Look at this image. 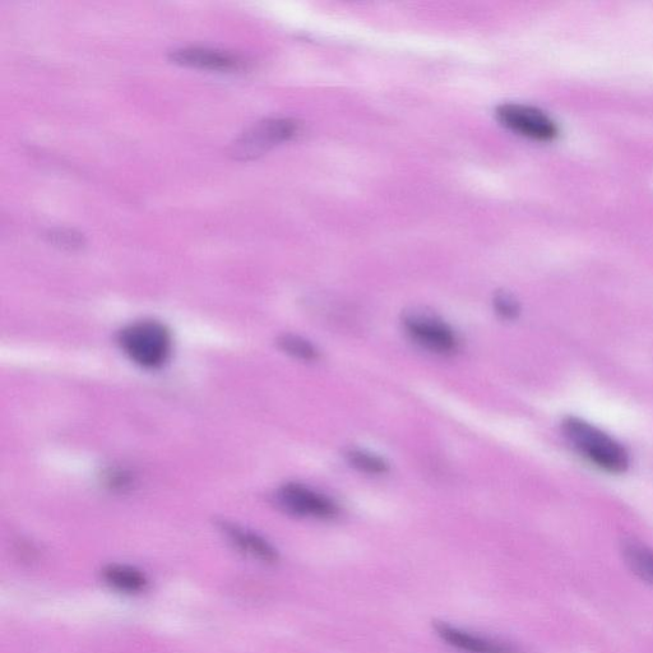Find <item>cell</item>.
<instances>
[{
	"instance_id": "6da1fadb",
	"label": "cell",
	"mask_w": 653,
	"mask_h": 653,
	"mask_svg": "<svg viewBox=\"0 0 653 653\" xmlns=\"http://www.w3.org/2000/svg\"><path fill=\"white\" fill-rule=\"evenodd\" d=\"M565 439L574 451L609 474H623L629 467V453L622 444L596 426L578 418L563 421Z\"/></svg>"
},
{
	"instance_id": "7a4b0ae2",
	"label": "cell",
	"mask_w": 653,
	"mask_h": 653,
	"mask_svg": "<svg viewBox=\"0 0 653 653\" xmlns=\"http://www.w3.org/2000/svg\"><path fill=\"white\" fill-rule=\"evenodd\" d=\"M119 344L129 359L145 369H157L171 354V335L159 322H138L120 332Z\"/></svg>"
},
{
	"instance_id": "3957f363",
	"label": "cell",
	"mask_w": 653,
	"mask_h": 653,
	"mask_svg": "<svg viewBox=\"0 0 653 653\" xmlns=\"http://www.w3.org/2000/svg\"><path fill=\"white\" fill-rule=\"evenodd\" d=\"M300 129L299 122L290 118L262 120L242 133L229 147V155L236 161L258 159L273 147L293 140Z\"/></svg>"
},
{
	"instance_id": "277c9868",
	"label": "cell",
	"mask_w": 653,
	"mask_h": 653,
	"mask_svg": "<svg viewBox=\"0 0 653 653\" xmlns=\"http://www.w3.org/2000/svg\"><path fill=\"white\" fill-rule=\"evenodd\" d=\"M499 122L514 133L537 141L554 140L559 134L558 123L536 106L509 103L498 106Z\"/></svg>"
},
{
	"instance_id": "5b68a950",
	"label": "cell",
	"mask_w": 653,
	"mask_h": 653,
	"mask_svg": "<svg viewBox=\"0 0 653 653\" xmlns=\"http://www.w3.org/2000/svg\"><path fill=\"white\" fill-rule=\"evenodd\" d=\"M404 327L411 340L430 353L452 355L457 353L460 347L455 331L447 323L430 314H407Z\"/></svg>"
},
{
	"instance_id": "8992f818",
	"label": "cell",
	"mask_w": 653,
	"mask_h": 653,
	"mask_svg": "<svg viewBox=\"0 0 653 653\" xmlns=\"http://www.w3.org/2000/svg\"><path fill=\"white\" fill-rule=\"evenodd\" d=\"M276 500L291 516L333 520L338 514L337 504L333 500L300 484L282 486L276 494Z\"/></svg>"
},
{
	"instance_id": "52a82bcc",
	"label": "cell",
	"mask_w": 653,
	"mask_h": 653,
	"mask_svg": "<svg viewBox=\"0 0 653 653\" xmlns=\"http://www.w3.org/2000/svg\"><path fill=\"white\" fill-rule=\"evenodd\" d=\"M169 60L178 66L217 72L239 71L244 67V60L239 55L207 48L173 50L169 54Z\"/></svg>"
},
{
	"instance_id": "ba28073f",
	"label": "cell",
	"mask_w": 653,
	"mask_h": 653,
	"mask_svg": "<svg viewBox=\"0 0 653 653\" xmlns=\"http://www.w3.org/2000/svg\"><path fill=\"white\" fill-rule=\"evenodd\" d=\"M435 631L447 645L466 653H517L513 647L494 639L477 636L447 623L435 625Z\"/></svg>"
},
{
	"instance_id": "9c48e42d",
	"label": "cell",
	"mask_w": 653,
	"mask_h": 653,
	"mask_svg": "<svg viewBox=\"0 0 653 653\" xmlns=\"http://www.w3.org/2000/svg\"><path fill=\"white\" fill-rule=\"evenodd\" d=\"M221 530L228 537L230 543L248 557L268 564L279 560L277 550L262 536L226 522L221 523Z\"/></svg>"
},
{
	"instance_id": "30bf717a",
	"label": "cell",
	"mask_w": 653,
	"mask_h": 653,
	"mask_svg": "<svg viewBox=\"0 0 653 653\" xmlns=\"http://www.w3.org/2000/svg\"><path fill=\"white\" fill-rule=\"evenodd\" d=\"M103 578L111 588L128 595L140 594L148 585L145 574L131 565L111 564L104 569Z\"/></svg>"
},
{
	"instance_id": "8fae6325",
	"label": "cell",
	"mask_w": 653,
	"mask_h": 653,
	"mask_svg": "<svg viewBox=\"0 0 653 653\" xmlns=\"http://www.w3.org/2000/svg\"><path fill=\"white\" fill-rule=\"evenodd\" d=\"M625 563L642 581L653 585V551L647 546L628 541L623 546Z\"/></svg>"
},
{
	"instance_id": "7c38bea8",
	"label": "cell",
	"mask_w": 653,
	"mask_h": 653,
	"mask_svg": "<svg viewBox=\"0 0 653 653\" xmlns=\"http://www.w3.org/2000/svg\"><path fill=\"white\" fill-rule=\"evenodd\" d=\"M347 462L350 463L354 469L364 472L368 475H384L389 470V465L382 457L373 455L361 449H351L346 453Z\"/></svg>"
},
{
	"instance_id": "4fadbf2b",
	"label": "cell",
	"mask_w": 653,
	"mask_h": 653,
	"mask_svg": "<svg viewBox=\"0 0 653 653\" xmlns=\"http://www.w3.org/2000/svg\"><path fill=\"white\" fill-rule=\"evenodd\" d=\"M279 345L286 354L294 356L296 359L304 361H316L319 359V351L316 349V346L299 336H282L279 340Z\"/></svg>"
},
{
	"instance_id": "5bb4252c",
	"label": "cell",
	"mask_w": 653,
	"mask_h": 653,
	"mask_svg": "<svg viewBox=\"0 0 653 653\" xmlns=\"http://www.w3.org/2000/svg\"><path fill=\"white\" fill-rule=\"evenodd\" d=\"M45 239L54 247L64 250H81L85 248L86 238L83 234L71 229H52L46 231Z\"/></svg>"
},
{
	"instance_id": "9a60e30c",
	"label": "cell",
	"mask_w": 653,
	"mask_h": 653,
	"mask_svg": "<svg viewBox=\"0 0 653 653\" xmlns=\"http://www.w3.org/2000/svg\"><path fill=\"white\" fill-rule=\"evenodd\" d=\"M494 308L495 312L499 314L503 319L507 321H513L520 314V304L512 294L506 293V291H500L494 298Z\"/></svg>"
}]
</instances>
